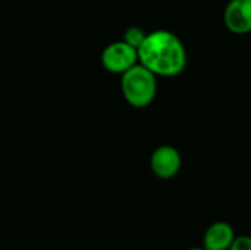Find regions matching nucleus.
<instances>
[{"label":"nucleus","mask_w":251,"mask_h":250,"mask_svg":"<svg viewBox=\"0 0 251 250\" xmlns=\"http://www.w3.org/2000/svg\"><path fill=\"white\" fill-rule=\"evenodd\" d=\"M146 37H147V32L143 28L137 27V25L126 28L125 32H124V40L126 43H129L131 46L137 47V49L143 44V41L146 40Z\"/></svg>","instance_id":"7"},{"label":"nucleus","mask_w":251,"mask_h":250,"mask_svg":"<svg viewBox=\"0 0 251 250\" xmlns=\"http://www.w3.org/2000/svg\"><path fill=\"white\" fill-rule=\"evenodd\" d=\"M224 22L232 34L251 32V0H229L224 10Z\"/></svg>","instance_id":"5"},{"label":"nucleus","mask_w":251,"mask_h":250,"mask_svg":"<svg viewBox=\"0 0 251 250\" xmlns=\"http://www.w3.org/2000/svg\"><path fill=\"white\" fill-rule=\"evenodd\" d=\"M101 66L115 75H124L126 71L140 63L138 49L126 43L124 38L107 44L100 56Z\"/></svg>","instance_id":"3"},{"label":"nucleus","mask_w":251,"mask_h":250,"mask_svg":"<svg viewBox=\"0 0 251 250\" xmlns=\"http://www.w3.org/2000/svg\"><path fill=\"white\" fill-rule=\"evenodd\" d=\"M140 63L157 77L174 78L187 68V49L181 38L168 29L147 32L146 40L138 47Z\"/></svg>","instance_id":"1"},{"label":"nucleus","mask_w":251,"mask_h":250,"mask_svg":"<svg viewBox=\"0 0 251 250\" xmlns=\"http://www.w3.org/2000/svg\"><path fill=\"white\" fill-rule=\"evenodd\" d=\"M121 91L125 102L137 109L150 106L157 94V75L143 63L121 75Z\"/></svg>","instance_id":"2"},{"label":"nucleus","mask_w":251,"mask_h":250,"mask_svg":"<svg viewBox=\"0 0 251 250\" xmlns=\"http://www.w3.org/2000/svg\"><path fill=\"white\" fill-rule=\"evenodd\" d=\"M229 250H251V237H249V236L235 237V240L232 242Z\"/></svg>","instance_id":"8"},{"label":"nucleus","mask_w":251,"mask_h":250,"mask_svg":"<svg viewBox=\"0 0 251 250\" xmlns=\"http://www.w3.org/2000/svg\"><path fill=\"white\" fill-rule=\"evenodd\" d=\"M190 250H206V249H197V248H196V249H190Z\"/></svg>","instance_id":"9"},{"label":"nucleus","mask_w":251,"mask_h":250,"mask_svg":"<svg viewBox=\"0 0 251 250\" xmlns=\"http://www.w3.org/2000/svg\"><path fill=\"white\" fill-rule=\"evenodd\" d=\"M235 240L234 230L226 222L212 224L204 234V249L206 250H229Z\"/></svg>","instance_id":"6"},{"label":"nucleus","mask_w":251,"mask_h":250,"mask_svg":"<svg viewBox=\"0 0 251 250\" xmlns=\"http://www.w3.org/2000/svg\"><path fill=\"white\" fill-rule=\"evenodd\" d=\"M182 167V158L176 147L171 144H162L156 147L150 156L151 172L160 180L174 178Z\"/></svg>","instance_id":"4"}]
</instances>
